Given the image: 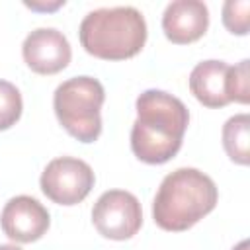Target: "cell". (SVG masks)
<instances>
[{
	"mask_svg": "<svg viewBox=\"0 0 250 250\" xmlns=\"http://www.w3.org/2000/svg\"><path fill=\"white\" fill-rule=\"evenodd\" d=\"M188 123L189 113L182 100L162 90H145L137 98L131 150L146 164H164L178 154Z\"/></svg>",
	"mask_w": 250,
	"mask_h": 250,
	"instance_id": "1",
	"label": "cell"
},
{
	"mask_svg": "<svg viewBox=\"0 0 250 250\" xmlns=\"http://www.w3.org/2000/svg\"><path fill=\"white\" fill-rule=\"evenodd\" d=\"M217 199V186L207 174L197 168H178L162 180L152 203V219L164 230H188L215 209Z\"/></svg>",
	"mask_w": 250,
	"mask_h": 250,
	"instance_id": "2",
	"label": "cell"
},
{
	"mask_svg": "<svg viewBox=\"0 0 250 250\" xmlns=\"http://www.w3.org/2000/svg\"><path fill=\"white\" fill-rule=\"evenodd\" d=\"M78 35L84 51L92 57L123 61L145 47L146 21L133 6L98 8L84 16Z\"/></svg>",
	"mask_w": 250,
	"mask_h": 250,
	"instance_id": "3",
	"label": "cell"
},
{
	"mask_svg": "<svg viewBox=\"0 0 250 250\" xmlns=\"http://www.w3.org/2000/svg\"><path fill=\"white\" fill-rule=\"evenodd\" d=\"M105 92L100 80L92 76H74L59 84L53 96V107L59 123L80 143H94L102 133V115Z\"/></svg>",
	"mask_w": 250,
	"mask_h": 250,
	"instance_id": "4",
	"label": "cell"
},
{
	"mask_svg": "<svg viewBox=\"0 0 250 250\" xmlns=\"http://www.w3.org/2000/svg\"><path fill=\"white\" fill-rule=\"evenodd\" d=\"M94 180V170L88 162L72 156H59L45 166L39 184L53 203L76 205L90 193Z\"/></svg>",
	"mask_w": 250,
	"mask_h": 250,
	"instance_id": "5",
	"label": "cell"
},
{
	"mask_svg": "<svg viewBox=\"0 0 250 250\" xmlns=\"http://www.w3.org/2000/svg\"><path fill=\"white\" fill-rule=\"evenodd\" d=\"M92 221L102 236L127 240L139 232L143 225V209L131 191L109 189L104 191L94 203Z\"/></svg>",
	"mask_w": 250,
	"mask_h": 250,
	"instance_id": "6",
	"label": "cell"
},
{
	"mask_svg": "<svg viewBox=\"0 0 250 250\" xmlns=\"http://www.w3.org/2000/svg\"><path fill=\"white\" fill-rule=\"evenodd\" d=\"M21 55L25 64L37 74H57L68 66L72 51L68 39L55 27L33 29L23 45Z\"/></svg>",
	"mask_w": 250,
	"mask_h": 250,
	"instance_id": "7",
	"label": "cell"
},
{
	"mask_svg": "<svg viewBox=\"0 0 250 250\" xmlns=\"http://www.w3.org/2000/svg\"><path fill=\"white\" fill-rule=\"evenodd\" d=\"M51 217L49 211L29 195H16L12 197L0 215L2 230L8 238L16 242H35L39 240L49 229Z\"/></svg>",
	"mask_w": 250,
	"mask_h": 250,
	"instance_id": "8",
	"label": "cell"
},
{
	"mask_svg": "<svg viewBox=\"0 0 250 250\" xmlns=\"http://www.w3.org/2000/svg\"><path fill=\"white\" fill-rule=\"evenodd\" d=\"M209 25V10L201 0H174L162 14L164 35L176 45H188L203 37Z\"/></svg>",
	"mask_w": 250,
	"mask_h": 250,
	"instance_id": "9",
	"label": "cell"
},
{
	"mask_svg": "<svg viewBox=\"0 0 250 250\" xmlns=\"http://www.w3.org/2000/svg\"><path fill=\"white\" fill-rule=\"evenodd\" d=\"M227 74L229 64L223 61H203L189 72V90L199 104L205 107H225L227 96Z\"/></svg>",
	"mask_w": 250,
	"mask_h": 250,
	"instance_id": "10",
	"label": "cell"
},
{
	"mask_svg": "<svg viewBox=\"0 0 250 250\" xmlns=\"http://www.w3.org/2000/svg\"><path fill=\"white\" fill-rule=\"evenodd\" d=\"M223 146L229 158L240 166L250 162V117L238 113L223 125Z\"/></svg>",
	"mask_w": 250,
	"mask_h": 250,
	"instance_id": "11",
	"label": "cell"
},
{
	"mask_svg": "<svg viewBox=\"0 0 250 250\" xmlns=\"http://www.w3.org/2000/svg\"><path fill=\"white\" fill-rule=\"evenodd\" d=\"M21 109L23 104L20 90L8 80H0V131H6L16 125L21 115Z\"/></svg>",
	"mask_w": 250,
	"mask_h": 250,
	"instance_id": "12",
	"label": "cell"
},
{
	"mask_svg": "<svg viewBox=\"0 0 250 250\" xmlns=\"http://www.w3.org/2000/svg\"><path fill=\"white\" fill-rule=\"evenodd\" d=\"M227 96H229V102L248 104V100H250L248 59L240 61L236 66H229V74H227Z\"/></svg>",
	"mask_w": 250,
	"mask_h": 250,
	"instance_id": "13",
	"label": "cell"
},
{
	"mask_svg": "<svg viewBox=\"0 0 250 250\" xmlns=\"http://www.w3.org/2000/svg\"><path fill=\"white\" fill-rule=\"evenodd\" d=\"M250 12V2L248 0H227L223 6V25L236 35H246L248 33V18Z\"/></svg>",
	"mask_w": 250,
	"mask_h": 250,
	"instance_id": "14",
	"label": "cell"
},
{
	"mask_svg": "<svg viewBox=\"0 0 250 250\" xmlns=\"http://www.w3.org/2000/svg\"><path fill=\"white\" fill-rule=\"evenodd\" d=\"M27 8H31V10H37V12H55L57 8H61V6H64V0H57V2H23Z\"/></svg>",
	"mask_w": 250,
	"mask_h": 250,
	"instance_id": "15",
	"label": "cell"
},
{
	"mask_svg": "<svg viewBox=\"0 0 250 250\" xmlns=\"http://www.w3.org/2000/svg\"><path fill=\"white\" fill-rule=\"evenodd\" d=\"M232 250H248V240H242V242H238Z\"/></svg>",
	"mask_w": 250,
	"mask_h": 250,
	"instance_id": "16",
	"label": "cell"
},
{
	"mask_svg": "<svg viewBox=\"0 0 250 250\" xmlns=\"http://www.w3.org/2000/svg\"><path fill=\"white\" fill-rule=\"evenodd\" d=\"M0 250H21V248L16 244H0Z\"/></svg>",
	"mask_w": 250,
	"mask_h": 250,
	"instance_id": "17",
	"label": "cell"
}]
</instances>
